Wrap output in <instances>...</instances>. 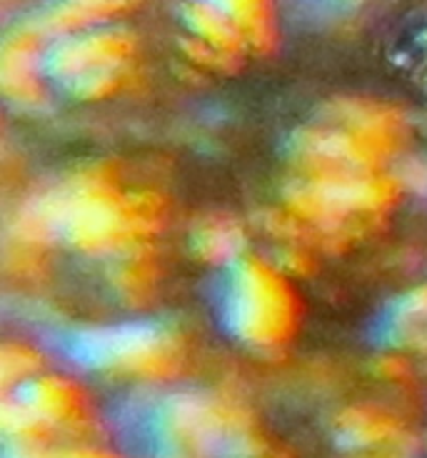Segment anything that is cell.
I'll return each instance as SVG.
<instances>
[{"label":"cell","mask_w":427,"mask_h":458,"mask_svg":"<svg viewBox=\"0 0 427 458\" xmlns=\"http://www.w3.org/2000/svg\"><path fill=\"white\" fill-rule=\"evenodd\" d=\"M225 323L247 348L288 346L300 328V296L288 273L257 256L235 263L225 291Z\"/></svg>","instance_id":"8992f818"},{"label":"cell","mask_w":427,"mask_h":458,"mask_svg":"<svg viewBox=\"0 0 427 458\" xmlns=\"http://www.w3.org/2000/svg\"><path fill=\"white\" fill-rule=\"evenodd\" d=\"M247 233L245 225L228 213L203 216L190 231V248L196 259L210 266H235L245 259Z\"/></svg>","instance_id":"4fadbf2b"},{"label":"cell","mask_w":427,"mask_h":458,"mask_svg":"<svg viewBox=\"0 0 427 458\" xmlns=\"http://www.w3.org/2000/svg\"><path fill=\"white\" fill-rule=\"evenodd\" d=\"M43 376V356L30 344L8 341L0 351V386L3 396L21 394L25 386Z\"/></svg>","instance_id":"e0dca14e"},{"label":"cell","mask_w":427,"mask_h":458,"mask_svg":"<svg viewBox=\"0 0 427 458\" xmlns=\"http://www.w3.org/2000/svg\"><path fill=\"white\" fill-rule=\"evenodd\" d=\"M71 353L93 371L138 384H168L188 369V341L168 323L135 321L83 328Z\"/></svg>","instance_id":"5b68a950"},{"label":"cell","mask_w":427,"mask_h":458,"mask_svg":"<svg viewBox=\"0 0 427 458\" xmlns=\"http://www.w3.org/2000/svg\"><path fill=\"white\" fill-rule=\"evenodd\" d=\"M395 175L403 186L427 196V158H405L400 171Z\"/></svg>","instance_id":"d6986e66"},{"label":"cell","mask_w":427,"mask_h":458,"mask_svg":"<svg viewBox=\"0 0 427 458\" xmlns=\"http://www.w3.org/2000/svg\"><path fill=\"white\" fill-rule=\"evenodd\" d=\"M168 221V203L155 191H128L113 163H90L61 183L38 191L13 213L15 243L43 248L55 238L93 256H115L150 243Z\"/></svg>","instance_id":"6da1fadb"},{"label":"cell","mask_w":427,"mask_h":458,"mask_svg":"<svg viewBox=\"0 0 427 458\" xmlns=\"http://www.w3.org/2000/svg\"><path fill=\"white\" fill-rule=\"evenodd\" d=\"M183 18L196 40L205 43L235 65L240 63L247 48L240 30L232 23L230 13L225 11V3H190L183 8Z\"/></svg>","instance_id":"5bb4252c"},{"label":"cell","mask_w":427,"mask_h":458,"mask_svg":"<svg viewBox=\"0 0 427 458\" xmlns=\"http://www.w3.org/2000/svg\"><path fill=\"white\" fill-rule=\"evenodd\" d=\"M385 335L392 346L427 353V284L407 291L388 313Z\"/></svg>","instance_id":"9a60e30c"},{"label":"cell","mask_w":427,"mask_h":458,"mask_svg":"<svg viewBox=\"0 0 427 458\" xmlns=\"http://www.w3.org/2000/svg\"><path fill=\"white\" fill-rule=\"evenodd\" d=\"M128 11L130 3H118V0H80V3L75 0V3H58L38 13L33 25L40 30V36L53 43L61 38L113 25L115 18H122Z\"/></svg>","instance_id":"7c38bea8"},{"label":"cell","mask_w":427,"mask_h":458,"mask_svg":"<svg viewBox=\"0 0 427 458\" xmlns=\"http://www.w3.org/2000/svg\"><path fill=\"white\" fill-rule=\"evenodd\" d=\"M425 46H427V33H425Z\"/></svg>","instance_id":"7402d4cb"},{"label":"cell","mask_w":427,"mask_h":458,"mask_svg":"<svg viewBox=\"0 0 427 458\" xmlns=\"http://www.w3.org/2000/svg\"><path fill=\"white\" fill-rule=\"evenodd\" d=\"M332 438L357 458H415L420 451L415 431L380 403H350L338 411Z\"/></svg>","instance_id":"ba28073f"},{"label":"cell","mask_w":427,"mask_h":458,"mask_svg":"<svg viewBox=\"0 0 427 458\" xmlns=\"http://www.w3.org/2000/svg\"><path fill=\"white\" fill-rule=\"evenodd\" d=\"M268 458H293V456H290V451H285V448L272 446V451L268 454Z\"/></svg>","instance_id":"44dd1931"},{"label":"cell","mask_w":427,"mask_h":458,"mask_svg":"<svg viewBox=\"0 0 427 458\" xmlns=\"http://www.w3.org/2000/svg\"><path fill=\"white\" fill-rule=\"evenodd\" d=\"M108 285L125 306H147L160 288V259L153 243H138L115 253L108 263Z\"/></svg>","instance_id":"8fae6325"},{"label":"cell","mask_w":427,"mask_h":458,"mask_svg":"<svg viewBox=\"0 0 427 458\" xmlns=\"http://www.w3.org/2000/svg\"><path fill=\"white\" fill-rule=\"evenodd\" d=\"M378 373L385 381H392V384H405V381H410V366H407V360L400 359V356H388V359L380 360Z\"/></svg>","instance_id":"ffe728a7"},{"label":"cell","mask_w":427,"mask_h":458,"mask_svg":"<svg viewBox=\"0 0 427 458\" xmlns=\"http://www.w3.org/2000/svg\"><path fill=\"white\" fill-rule=\"evenodd\" d=\"M225 11L230 13L232 23L243 36L245 48L253 53H272L278 46V15L270 3L263 0H230L225 3Z\"/></svg>","instance_id":"2e32d148"},{"label":"cell","mask_w":427,"mask_h":458,"mask_svg":"<svg viewBox=\"0 0 427 458\" xmlns=\"http://www.w3.org/2000/svg\"><path fill=\"white\" fill-rule=\"evenodd\" d=\"M135 50L138 38L122 25H103L78 36L61 38L48 46V78L63 83L75 98H110L121 90Z\"/></svg>","instance_id":"52a82bcc"},{"label":"cell","mask_w":427,"mask_h":458,"mask_svg":"<svg viewBox=\"0 0 427 458\" xmlns=\"http://www.w3.org/2000/svg\"><path fill=\"white\" fill-rule=\"evenodd\" d=\"M253 409L228 391H178L153 413L155 458H268Z\"/></svg>","instance_id":"3957f363"},{"label":"cell","mask_w":427,"mask_h":458,"mask_svg":"<svg viewBox=\"0 0 427 458\" xmlns=\"http://www.w3.org/2000/svg\"><path fill=\"white\" fill-rule=\"evenodd\" d=\"M410 125L400 108L357 96L325 103L320 121L295 131L290 158L297 175L373 174L403 153Z\"/></svg>","instance_id":"7a4b0ae2"},{"label":"cell","mask_w":427,"mask_h":458,"mask_svg":"<svg viewBox=\"0 0 427 458\" xmlns=\"http://www.w3.org/2000/svg\"><path fill=\"white\" fill-rule=\"evenodd\" d=\"M13 396L23 398L25 406L36 413L55 438L90 441V436L98 428L86 388L68 376L43 373Z\"/></svg>","instance_id":"9c48e42d"},{"label":"cell","mask_w":427,"mask_h":458,"mask_svg":"<svg viewBox=\"0 0 427 458\" xmlns=\"http://www.w3.org/2000/svg\"><path fill=\"white\" fill-rule=\"evenodd\" d=\"M403 183L388 171L373 174L295 175L282 191L285 211L293 213L313 246L342 250L375 231L395 208Z\"/></svg>","instance_id":"277c9868"},{"label":"cell","mask_w":427,"mask_h":458,"mask_svg":"<svg viewBox=\"0 0 427 458\" xmlns=\"http://www.w3.org/2000/svg\"><path fill=\"white\" fill-rule=\"evenodd\" d=\"M3 458H125L113 448L90 441H50V444H5Z\"/></svg>","instance_id":"ac0fdd59"},{"label":"cell","mask_w":427,"mask_h":458,"mask_svg":"<svg viewBox=\"0 0 427 458\" xmlns=\"http://www.w3.org/2000/svg\"><path fill=\"white\" fill-rule=\"evenodd\" d=\"M46 38L40 36L33 23L18 25L3 40L0 48V88L3 96L21 106V108H38L43 106L46 93V55H48Z\"/></svg>","instance_id":"30bf717a"}]
</instances>
